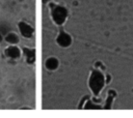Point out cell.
<instances>
[{
  "mask_svg": "<svg viewBox=\"0 0 133 118\" xmlns=\"http://www.w3.org/2000/svg\"><path fill=\"white\" fill-rule=\"evenodd\" d=\"M49 0H43V3H47Z\"/></svg>",
  "mask_w": 133,
  "mask_h": 118,
  "instance_id": "12",
  "label": "cell"
},
{
  "mask_svg": "<svg viewBox=\"0 0 133 118\" xmlns=\"http://www.w3.org/2000/svg\"><path fill=\"white\" fill-rule=\"evenodd\" d=\"M1 40H2V34L0 33V41H1Z\"/></svg>",
  "mask_w": 133,
  "mask_h": 118,
  "instance_id": "13",
  "label": "cell"
},
{
  "mask_svg": "<svg viewBox=\"0 0 133 118\" xmlns=\"http://www.w3.org/2000/svg\"><path fill=\"white\" fill-rule=\"evenodd\" d=\"M23 53L26 58L27 63L32 64L35 61V51L33 49H28V48H23Z\"/></svg>",
  "mask_w": 133,
  "mask_h": 118,
  "instance_id": "6",
  "label": "cell"
},
{
  "mask_svg": "<svg viewBox=\"0 0 133 118\" xmlns=\"http://www.w3.org/2000/svg\"><path fill=\"white\" fill-rule=\"evenodd\" d=\"M8 26H4V24H1L0 25V33L1 34H7L8 33Z\"/></svg>",
  "mask_w": 133,
  "mask_h": 118,
  "instance_id": "11",
  "label": "cell"
},
{
  "mask_svg": "<svg viewBox=\"0 0 133 118\" xmlns=\"http://www.w3.org/2000/svg\"><path fill=\"white\" fill-rule=\"evenodd\" d=\"M19 30H20L21 34L26 38H30L33 34V28L25 22H20L19 23Z\"/></svg>",
  "mask_w": 133,
  "mask_h": 118,
  "instance_id": "4",
  "label": "cell"
},
{
  "mask_svg": "<svg viewBox=\"0 0 133 118\" xmlns=\"http://www.w3.org/2000/svg\"><path fill=\"white\" fill-rule=\"evenodd\" d=\"M115 96H116L115 91L112 90V89H110L108 91V95H107V98H106V101H105V105H104V108L105 109H107V110L111 109V106L113 104V99H114Z\"/></svg>",
  "mask_w": 133,
  "mask_h": 118,
  "instance_id": "8",
  "label": "cell"
},
{
  "mask_svg": "<svg viewBox=\"0 0 133 118\" xmlns=\"http://www.w3.org/2000/svg\"><path fill=\"white\" fill-rule=\"evenodd\" d=\"M84 109H91V110H97V109H101V107L99 106V105H96V104H94L91 100H86V102L84 104Z\"/></svg>",
  "mask_w": 133,
  "mask_h": 118,
  "instance_id": "10",
  "label": "cell"
},
{
  "mask_svg": "<svg viewBox=\"0 0 133 118\" xmlns=\"http://www.w3.org/2000/svg\"><path fill=\"white\" fill-rule=\"evenodd\" d=\"M56 42L58 43V46H60L61 48H68L71 46L72 43V37L70 34H68L64 31H60L59 34L56 37Z\"/></svg>",
  "mask_w": 133,
  "mask_h": 118,
  "instance_id": "3",
  "label": "cell"
},
{
  "mask_svg": "<svg viewBox=\"0 0 133 118\" xmlns=\"http://www.w3.org/2000/svg\"><path fill=\"white\" fill-rule=\"evenodd\" d=\"M45 65H46V68L47 69H49V70H55V69H57V67L59 65V62H58V60L56 58L50 57V58H48L46 60Z\"/></svg>",
  "mask_w": 133,
  "mask_h": 118,
  "instance_id": "7",
  "label": "cell"
},
{
  "mask_svg": "<svg viewBox=\"0 0 133 118\" xmlns=\"http://www.w3.org/2000/svg\"><path fill=\"white\" fill-rule=\"evenodd\" d=\"M50 10H51V16H52V20L54 21L55 24L57 25H62L66 18H68V9L59 4H55V3H50L49 4Z\"/></svg>",
  "mask_w": 133,
  "mask_h": 118,
  "instance_id": "2",
  "label": "cell"
},
{
  "mask_svg": "<svg viewBox=\"0 0 133 118\" xmlns=\"http://www.w3.org/2000/svg\"><path fill=\"white\" fill-rule=\"evenodd\" d=\"M105 76L99 70V69H94L90 72L89 79H88V86L89 89L91 90L94 96H99L102 89L105 86Z\"/></svg>",
  "mask_w": 133,
  "mask_h": 118,
  "instance_id": "1",
  "label": "cell"
},
{
  "mask_svg": "<svg viewBox=\"0 0 133 118\" xmlns=\"http://www.w3.org/2000/svg\"><path fill=\"white\" fill-rule=\"evenodd\" d=\"M4 54H5L8 58L18 59V58L21 56V50H20L18 47H16L15 45H11V46H9L8 48L5 49Z\"/></svg>",
  "mask_w": 133,
  "mask_h": 118,
  "instance_id": "5",
  "label": "cell"
},
{
  "mask_svg": "<svg viewBox=\"0 0 133 118\" xmlns=\"http://www.w3.org/2000/svg\"><path fill=\"white\" fill-rule=\"evenodd\" d=\"M5 40H6L8 43H10V45H16V43L19 42V37H18V35H17L16 33L10 32V33H7V34H6Z\"/></svg>",
  "mask_w": 133,
  "mask_h": 118,
  "instance_id": "9",
  "label": "cell"
}]
</instances>
